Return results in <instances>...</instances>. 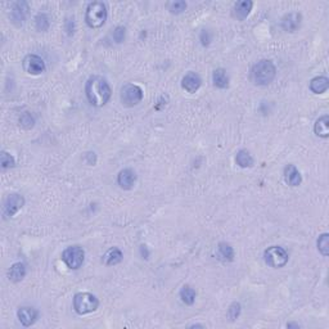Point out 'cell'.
Here are the masks:
<instances>
[{"mask_svg":"<svg viewBox=\"0 0 329 329\" xmlns=\"http://www.w3.org/2000/svg\"><path fill=\"white\" fill-rule=\"evenodd\" d=\"M199 42L203 46L210 45V43L212 42V36L211 34L207 31V30H202V32L199 34Z\"/></svg>","mask_w":329,"mask_h":329,"instance_id":"cell-32","label":"cell"},{"mask_svg":"<svg viewBox=\"0 0 329 329\" xmlns=\"http://www.w3.org/2000/svg\"><path fill=\"white\" fill-rule=\"evenodd\" d=\"M275 75H277V68L270 59H263L256 65H253L251 69V80L259 87H266L273 83Z\"/></svg>","mask_w":329,"mask_h":329,"instance_id":"cell-2","label":"cell"},{"mask_svg":"<svg viewBox=\"0 0 329 329\" xmlns=\"http://www.w3.org/2000/svg\"><path fill=\"white\" fill-rule=\"evenodd\" d=\"M24 206V198L21 194H9L3 203V216L4 219H9L14 216Z\"/></svg>","mask_w":329,"mask_h":329,"instance_id":"cell-8","label":"cell"},{"mask_svg":"<svg viewBox=\"0 0 329 329\" xmlns=\"http://www.w3.org/2000/svg\"><path fill=\"white\" fill-rule=\"evenodd\" d=\"M212 83L219 89H226L229 87V76L224 68H216L212 73Z\"/></svg>","mask_w":329,"mask_h":329,"instance_id":"cell-21","label":"cell"},{"mask_svg":"<svg viewBox=\"0 0 329 329\" xmlns=\"http://www.w3.org/2000/svg\"><path fill=\"white\" fill-rule=\"evenodd\" d=\"M218 257L224 263H230L234 259V250L229 243L221 242L218 246Z\"/></svg>","mask_w":329,"mask_h":329,"instance_id":"cell-22","label":"cell"},{"mask_svg":"<svg viewBox=\"0 0 329 329\" xmlns=\"http://www.w3.org/2000/svg\"><path fill=\"white\" fill-rule=\"evenodd\" d=\"M85 94L91 106L103 107L104 104H107L110 101L112 90L110 84L104 77L91 76L85 84Z\"/></svg>","mask_w":329,"mask_h":329,"instance_id":"cell-1","label":"cell"},{"mask_svg":"<svg viewBox=\"0 0 329 329\" xmlns=\"http://www.w3.org/2000/svg\"><path fill=\"white\" fill-rule=\"evenodd\" d=\"M27 11H28L27 3H24V1H21V3H14L13 5H12L11 11L12 21H13L14 23L22 24L24 21V18H26Z\"/></svg>","mask_w":329,"mask_h":329,"instance_id":"cell-15","label":"cell"},{"mask_svg":"<svg viewBox=\"0 0 329 329\" xmlns=\"http://www.w3.org/2000/svg\"><path fill=\"white\" fill-rule=\"evenodd\" d=\"M288 252L284 250L283 247L279 246H271L263 252V260L270 267L274 269H279L283 267L288 263Z\"/></svg>","mask_w":329,"mask_h":329,"instance_id":"cell-5","label":"cell"},{"mask_svg":"<svg viewBox=\"0 0 329 329\" xmlns=\"http://www.w3.org/2000/svg\"><path fill=\"white\" fill-rule=\"evenodd\" d=\"M120 99L121 103L125 107H134L136 104H139L143 99V90L138 85L134 84H126L121 89V94H120Z\"/></svg>","mask_w":329,"mask_h":329,"instance_id":"cell-7","label":"cell"},{"mask_svg":"<svg viewBox=\"0 0 329 329\" xmlns=\"http://www.w3.org/2000/svg\"><path fill=\"white\" fill-rule=\"evenodd\" d=\"M99 306V300L97 296L89 292H79L73 296V310L79 315H87L95 311Z\"/></svg>","mask_w":329,"mask_h":329,"instance_id":"cell-4","label":"cell"},{"mask_svg":"<svg viewBox=\"0 0 329 329\" xmlns=\"http://www.w3.org/2000/svg\"><path fill=\"white\" fill-rule=\"evenodd\" d=\"M284 180L289 187H298L302 183V176L295 165H288L284 169Z\"/></svg>","mask_w":329,"mask_h":329,"instance_id":"cell-14","label":"cell"},{"mask_svg":"<svg viewBox=\"0 0 329 329\" xmlns=\"http://www.w3.org/2000/svg\"><path fill=\"white\" fill-rule=\"evenodd\" d=\"M107 7L102 1H93L88 5L85 13V22L90 28L102 27L107 21Z\"/></svg>","mask_w":329,"mask_h":329,"instance_id":"cell-3","label":"cell"},{"mask_svg":"<svg viewBox=\"0 0 329 329\" xmlns=\"http://www.w3.org/2000/svg\"><path fill=\"white\" fill-rule=\"evenodd\" d=\"M23 69L30 75H40L45 71V62L42 57L36 56V54H28L24 57L23 62H22Z\"/></svg>","mask_w":329,"mask_h":329,"instance_id":"cell-9","label":"cell"},{"mask_svg":"<svg viewBox=\"0 0 329 329\" xmlns=\"http://www.w3.org/2000/svg\"><path fill=\"white\" fill-rule=\"evenodd\" d=\"M301 26V14L298 13H289L283 18L282 21V27L284 31L287 32H295Z\"/></svg>","mask_w":329,"mask_h":329,"instance_id":"cell-16","label":"cell"},{"mask_svg":"<svg viewBox=\"0 0 329 329\" xmlns=\"http://www.w3.org/2000/svg\"><path fill=\"white\" fill-rule=\"evenodd\" d=\"M166 8L173 14H180L187 9V3L183 0H176V1H169L166 4Z\"/></svg>","mask_w":329,"mask_h":329,"instance_id":"cell-28","label":"cell"},{"mask_svg":"<svg viewBox=\"0 0 329 329\" xmlns=\"http://www.w3.org/2000/svg\"><path fill=\"white\" fill-rule=\"evenodd\" d=\"M20 125L24 129H31L34 128L35 125V120L34 117L31 116V113H28V112H24V113L21 114V117H20Z\"/></svg>","mask_w":329,"mask_h":329,"instance_id":"cell-29","label":"cell"},{"mask_svg":"<svg viewBox=\"0 0 329 329\" xmlns=\"http://www.w3.org/2000/svg\"><path fill=\"white\" fill-rule=\"evenodd\" d=\"M125 34H126L125 27H122V26H118V27L114 28L113 35H112V36H113L114 42L117 43V44H120V43L124 42V39H125Z\"/></svg>","mask_w":329,"mask_h":329,"instance_id":"cell-31","label":"cell"},{"mask_svg":"<svg viewBox=\"0 0 329 329\" xmlns=\"http://www.w3.org/2000/svg\"><path fill=\"white\" fill-rule=\"evenodd\" d=\"M136 181V174L132 169H124L118 173L117 175V184L121 189L130 191Z\"/></svg>","mask_w":329,"mask_h":329,"instance_id":"cell-11","label":"cell"},{"mask_svg":"<svg viewBox=\"0 0 329 329\" xmlns=\"http://www.w3.org/2000/svg\"><path fill=\"white\" fill-rule=\"evenodd\" d=\"M318 250L323 256L327 257L329 255V234L324 233L318 238Z\"/></svg>","mask_w":329,"mask_h":329,"instance_id":"cell-27","label":"cell"},{"mask_svg":"<svg viewBox=\"0 0 329 329\" xmlns=\"http://www.w3.org/2000/svg\"><path fill=\"white\" fill-rule=\"evenodd\" d=\"M179 296H180L181 301L188 306H192L196 301V297H197V293L194 291V288H192L191 285H184L183 288L179 292Z\"/></svg>","mask_w":329,"mask_h":329,"instance_id":"cell-24","label":"cell"},{"mask_svg":"<svg viewBox=\"0 0 329 329\" xmlns=\"http://www.w3.org/2000/svg\"><path fill=\"white\" fill-rule=\"evenodd\" d=\"M0 165H1L3 170L12 169V167L16 166V159H14V157L12 156L11 153L3 151V152L0 153Z\"/></svg>","mask_w":329,"mask_h":329,"instance_id":"cell-26","label":"cell"},{"mask_svg":"<svg viewBox=\"0 0 329 329\" xmlns=\"http://www.w3.org/2000/svg\"><path fill=\"white\" fill-rule=\"evenodd\" d=\"M26 273H27L26 265L23 263H16L8 270V278L13 283H18V282H21L26 277Z\"/></svg>","mask_w":329,"mask_h":329,"instance_id":"cell-17","label":"cell"},{"mask_svg":"<svg viewBox=\"0 0 329 329\" xmlns=\"http://www.w3.org/2000/svg\"><path fill=\"white\" fill-rule=\"evenodd\" d=\"M18 320L21 322L23 327H31L39 318V311L36 308L30 307V306H23L20 307L17 311Z\"/></svg>","mask_w":329,"mask_h":329,"instance_id":"cell-10","label":"cell"},{"mask_svg":"<svg viewBox=\"0 0 329 329\" xmlns=\"http://www.w3.org/2000/svg\"><path fill=\"white\" fill-rule=\"evenodd\" d=\"M71 23H73V20L71 21V20H68V21L66 22L67 24V32H68V35H72L73 34V26H71Z\"/></svg>","mask_w":329,"mask_h":329,"instance_id":"cell-33","label":"cell"},{"mask_svg":"<svg viewBox=\"0 0 329 329\" xmlns=\"http://www.w3.org/2000/svg\"><path fill=\"white\" fill-rule=\"evenodd\" d=\"M35 26H36L38 31H46L49 26H50V21H49L48 16L45 13H39L35 17Z\"/></svg>","mask_w":329,"mask_h":329,"instance_id":"cell-25","label":"cell"},{"mask_svg":"<svg viewBox=\"0 0 329 329\" xmlns=\"http://www.w3.org/2000/svg\"><path fill=\"white\" fill-rule=\"evenodd\" d=\"M253 7V3L251 0H241V1H237L233 7V17L239 20V21H243L248 17V14L251 13Z\"/></svg>","mask_w":329,"mask_h":329,"instance_id":"cell-13","label":"cell"},{"mask_svg":"<svg viewBox=\"0 0 329 329\" xmlns=\"http://www.w3.org/2000/svg\"><path fill=\"white\" fill-rule=\"evenodd\" d=\"M241 311H242V306L239 302H233L232 305L229 306L228 308V315L230 318V320H236L239 315H241Z\"/></svg>","mask_w":329,"mask_h":329,"instance_id":"cell-30","label":"cell"},{"mask_svg":"<svg viewBox=\"0 0 329 329\" xmlns=\"http://www.w3.org/2000/svg\"><path fill=\"white\" fill-rule=\"evenodd\" d=\"M329 80L326 76H316L310 81V90L314 94H323L328 90Z\"/></svg>","mask_w":329,"mask_h":329,"instance_id":"cell-20","label":"cell"},{"mask_svg":"<svg viewBox=\"0 0 329 329\" xmlns=\"http://www.w3.org/2000/svg\"><path fill=\"white\" fill-rule=\"evenodd\" d=\"M314 132L319 138L327 139L329 136V116L324 114L322 117H319L314 125Z\"/></svg>","mask_w":329,"mask_h":329,"instance_id":"cell-19","label":"cell"},{"mask_svg":"<svg viewBox=\"0 0 329 329\" xmlns=\"http://www.w3.org/2000/svg\"><path fill=\"white\" fill-rule=\"evenodd\" d=\"M236 162L239 167L247 169V167L253 166V157L248 151L246 149H241L236 156Z\"/></svg>","mask_w":329,"mask_h":329,"instance_id":"cell-23","label":"cell"},{"mask_svg":"<svg viewBox=\"0 0 329 329\" xmlns=\"http://www.w3.org/2000/svg\"><path fill=\"white\" fill-rule=\"evenodd\" d=\"M202 79L196 72H188L181 80V88L188 93H196L201 88Z\"/></svg>","mask_w":329,"mask_h":329,"instance_id":"cell-12","label":"cell"},{"mask_svg":"<svg viewBox=\"0 0 329 329\" xmlns=\"http://www.w3.org/2000/svg\"><path fill=\"white\" fill-rule=\"evenodd\" d=\"M84 260H85V251L80 246L67 247L62 253V261L72 270H77L83 266Z\"/></svg>","mask_w":329,"mask_h":329,"instance_id":"cell-6","label":"cell"},{"mask_svg":"<svg viewBox=\"0 0 329 329\" xmlns=\"http://www.w3.org/2000/svg\"><path fill=\"white\" fill-rule=\"evenodd\" d=\"M122 259H124V255H122L121 250L117 248V247H112V248H110L107 252L104 253L102 261H103L107 266H114V265H117V263H121Z\"/></svg>","mask_w":329,"mask_h":329,"instance_id":"cell-18","label":"cell"}]
</instances>
